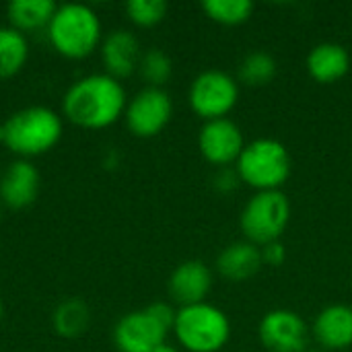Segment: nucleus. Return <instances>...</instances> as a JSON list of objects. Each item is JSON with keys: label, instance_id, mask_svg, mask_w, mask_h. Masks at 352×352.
Here are the masks:
<instances>
[{"label": "nucleus", "instance_id": "423d86ee", "mask_svg": "<svg viewBox=\"0 0 352 352\" xmlns=\"http://www.w3.org/2000/svg\"><path fill=\"white\" fill-rule=\"evenodd\" d=\"M291 221V202L280 192H256L243 206L239 227L243 237L258 248L280 241Z\"/></svg>", "mask_w": 352, "mask_h": 352}, {"label": "nucleus", "instance_id": "6e6552de", "mask_svg": "<svg viewBox=\"0 0 352 352\" xmlns=\"http://www.w3.org/2000/svg\"><path fill=\"white\" fill-rule=\"evenodd\" d=\"M173 116V101L165 89L144 87L126 105V126L134 136L153 138L165 130Z\"/></svg>", "mask_w": 352, "mask_h": 352}, {"label": "nucleus", "instance_id": "9d476101", "mask_svg": "<svg viewBox=\"0 0 352 352\" xmlns=\"http://www.w3.org/2000/svg\"><path fill=\"white\" fill-rule=\"evenodd\" d=\"M245 144L248 142L243 138L241 128L229 118L204 122L198 134L200 155L219 169L231 167L233 163H237Z\"/></svg>", "mask_w": 352, "mask_h": 352}, {"label": "nucleus", "instance_id": "b1692460", "mask_svg": "<svg viewBox=\"0 0 352 352\" xmlns=\"http://www.w3.org/2000/svg\"><path fill=\"white\" fill-rule=\"evenodd\" d=\"M130 21L138 27H155L167 14V2L163 0H130L126 4Z\"/></svg>", "mask_w": 352, "mask_h": 352}, {"label": "nucleus", "instance_id": "f3484780", "mask_svg": "<svg viewBox=\"0 0 352 352\" xmlns=\"http://www.w3.org/2000/svg\"><path fill=\"white\" fill-rule=\"evenodd\" d=\"M305 64L314 80L322 85H330L346 76V72L351 70V54L344 45L326 41V43H318L309 52Z\"/></svg>", "mask_w": 352, "mask_h": 352}, {"label": "nucleus", "instance_id": "1a4fd4ad", "mask_svg": "<svg viewBox=\"0 0 352 352\" xmlns=\"http://www.w3.org/2000/svg\"><path fill=\"white\" fill-rule=\"evenodd\" d=\"M258 336L268 352H305L309 349L311 328L293 309H272L262 318Z\"/></svg>", "mask_w": 352, "mask_h": 352}, {"label": "nucleus", "instance_id": "0eeeda50", "mask_svg": "<svg viewBox=\"0 0 352 352\" xmlns=\"http://www.w3.org/2000/svg\"><path fill=\"white\" fill-rule=\"evenodd\" d=\"M188 101L192 111L204 122L227 118L239 101V82L225 70H204L192 80Z\"/></svg>", "mask_w": 352, "mask_h": 352}, {"label": "nucleus", "instance_id": "7ed1b4c3", "mask_svg": "<svg viewBox=\"0 0 352 352\" xmlns=\"http://www.w3.org/2000/svg\"><path fill=\"white\" fill-rule=\"evenodd\" d=\"M2 128L4 146L19 157L43 155L62 138V118L43 105L25 107L12 113Z\"/></svg>", "mask_w": 352, "mask_h": 352}, {"label": "nucleus", "instance_id": "20e7f679", "mask_svg": "<svg viewBox=\"0 0 352 352\" xmlns=\"http://www.w3.org/2000/svg\"><path fill=\"white\" fill-rule=\"evenodd\" d=\"M239 179L258 192L280 190L293 169L289 148L276 138H256L245 144L235 165Z\"/></svg>", "mask_w": 352, "mask_h": 352}, {"label": "nucleus", "instance_id": "4be33fe9", "mask_svg": "<svg viewBox=\"0 0 352 352\" xmlns=\"http://www.w3.org/2000/svg\"><path fill=\"white\" fill-rule=\"evenodd\" d=\"M54 326L58 334L74 338L82 334L89 326V309L80 301H66L54 314Z\"/></svg>", "mask_w": 352, "mask_h": 352}, {"label": "nucleus", "instance_id": "f8f14e48", "mask_svg": "<svg viewBox=\"0 0 352 352\" xmlns=\"http://www.w3.org/2000/svg\"><path fill=\"white\" fill-rule=\"evenodd\" d=\"M167 289L179 307L204 303L212 289V272L200 260H186L171 272Z\"/></svg>", "mask_w": 352, "mask_h": 352}, {"label": "nucleus", "instance_id": "4468645a", "mask_svg": "<svg viewBox=\"0 0 352 352\" xmlns=\"http://www.w3.org/2000/svg\"><path fill=\"white\" fill-rule=\"evenodd\" d=\"M142 52L138 37L128 29H116L101 41V60L105 74L113 78H126L138 70Z\"/></svg>", "mask_w": 352, "mask_h": 352}, {"label": "nucleus", "instance_id": "2eb2a0df", "mask_svg": "<svg viewBox=\"0 0 352 352\" xmlns=\"http://www.w3.org/2000/svg\"><path fill=\"white\" fill-rule=\"evenodd\" d=\"M217 272L229 280V283H245L250 278H254L262 266H264V260H262V250L243 239V241H233L229 243L219 256H217Z\"/></svg>", "mask_w": 352, "mask_h": 352}, {"label": "nucleus", "instance_id": "f257e3e1", "mask_svg": "<svg viewBox=\"0 0 352 352\" xmlns=\"http://www.w3.org/2000/svg\"><path fill=\"white\" fill-rule=\"evenodd\" d=\"M128 105L122 82L105 72L78 78L62 99V113L87 130H101L116 124Z\"/></svg>", "mask_w": 352, "mask_h": 352}, {"label": "nucleus", "instance_id": "bb28decb", "mask_svg": "<svg viewBox=\"0 0 352 352\" xmlns=\"http://www.w3.org/2000/svg\"><path fill=\"white\" fill-rule=\"evenodd\" d=\"M260 250H262V260L268 266H280L287 258V250L283 248L280 241H272L268 245H262Z\"/></svg>", "mask_w": 352, "mask_h": 352}, {"label": "nucleus", "instance_id": "c85d7f7f", "mask_svg": "<svg viewBox=\"0 0 352 352\" xmlns=\"http://www.w3.org/2000/svg\"><path fill=\"white\" fill-rule=\"evenodd\" d=\"M305 352H328V351H324V349H307Z\"/></svg>", "mask_w": 352, "mask_h": 352}, {"label": "nucleus", "instance_id": "393cba45", "mask_svg": "<svg viewBox=\"0 0 352 352\" xmlns=\"http://www.w3.org/2000/svg\"><path fill=\"white\" fill-rule=\"evenodd\" d=\"M146 314L159 324V326H163L167 332L169 330H173V324H175V316H177V311L169 305V303H165V301H157V303H153V305H148L146 307Z\"/></svg>", "mask_w": 352, "mask_h": 352}, {"label": "nucleus", "instance_id": "ddd939ff", "mask_svg": "<svg viewBox=\"0 0 352 352\" xmlns=\"http://www.w3.org/2000/svg\"><path fill=\"white\" fill-rule=\"evenodd\" d=\"M311 338L328 352L352 346V307L334 303L324 307L311 324Z\"/></svg>", "mask_w": 352, "mask_h": 352}, {"label": "nucleus", "instance_id": "412c9836", "mask_svg": "<svg viewBox=\"0 0 352 352\" xmlns=\"http://www.w3.org/2000/svg\"><path fill=\"white\" fill-rule=\"evenodd\" d=\"M202 10L214 23L233 27L245 23L252 16L254 4L250 0H206L202 2Z\"/></svg>", "mask_w": 352, "mask_h": 352}, {"label": "nucleus", "instance_id": "c756f323", "mask_svg": "<svg viewBox=\"0 0 352 352\" xmlns=\"http://www.w3.org/2000/svg\"><path fill=\"white\" fill-rule=\"evenodd\" d=\"M0 142H4V128L0 126Z\"/></svg>", "mask_w": 352, "mask_h": 352}, {"label": "nucleus", "instance_id": "f03ea898", "mask_svg": "<svg viewBox=\"0 0 352 352\" xmlns=\"http://www.w3.org/2000/svg\"><path fill=\"white\" fill-rule=\"evenodd\" d=\"M52 47L70 60H82L101 45V21L87 4L68 2L56 8L47 29Z\"/></svg>", "mask_w": 352, "mask_h": 352}, {"label": "nucleus", "instance_id": "7c9ffc66", "mask_svg": "<svg viewBox=\"0 0 352 352\" xmlns=\"http://www.w3.org/2000/svg\"><path fill=\"white\" fill-rule=\"evenodd\" d=\"M2 314H4V307H2V301H0V320H2Z\"/></svg>", "mask_w": 352, "mask_h": 352}, {"label": "nucleus", "instance_id": "a878e982", "mask_svg": "<svg viewBox=\"0 0 352 352\" xmlns=\"http://www.w3.org/2000/svg\"><path fill=\"white\" fill-rule=\"evenodd\" d=\"M212 184H214L217 192L231 194L233 190H237V186L241 184V179H239L237 169H233V167H221L217 171V175L212 177Z\"/></svg>", "mask_w": 352, "mask_h": 352}, {"label": "nucleus", "instance_id": "a211bd4d", "mask_svg": "<svg viewBox=\"0 0 352 352\" xmlns=\"http://www.w3.org/2000/svg\"><path fill=\"white\" fill-rule=\"evenodd\" d=\"M56 8L54 0H12L6 6V16L10 27L25 35L47 29Z\"/></svg>", "mask_w": 352, "mask_h": 352}, {"label": "nucleus", "instance_id": "5701e85b", "mask_svg": "<svg viewBox=\"0 0 352 352\" xmlns=\"http://www.w3.org/2000/svg\"><path fill=\"white\" fill-rule=\"evenodd\" d=\"M138 70H140L142 78L148 82V87L163 89V85L171 78L173 64H171V58L163 50L151 47L148 52L142 54L140 64H138Z\"/></svg>", "mask_w": 352, "mask_h": 352}, {"label": "nucleus", "instance_id": "cd10ccee", "mask_svg": "<svg viewBox=\"0 0 352 352\" xmlns=\"http://www.w3.org/2000/svg\"><path fill=\"white\" fill-rule=\"evenodd\" d=\"M155 352H179V351H177L175 346H171V344H167V342H165V344H161V346H159Z\"/></svg>", "mask_w": 352, "mask_h": 352}, {"label": "nucleus", "instance_id": "6ab92c4d", "mask_svg": "<svg viewBox=\"0 0 352 352\" xmlns=\"http://www.w3.org/2000/svg\"><path fill=\"white\" fill-rule=\"evenodd\" d=\"M29 58L27 35L10 25L0 27V78H10L25 66Z\"/></svg>", "mask_w": 352, "mask_h": 352}, {"label": "nucleus", "instance_id": "dca6fc26", "mask_svg": "<svg viewBox=\"0 0 352 352\" xmlns=\"http://www.w3.org/2000/svg\"><path fill=\"white\" fill-rule=\"evenodd\" d=\"M39 192V173L37 169L21 159L10 163L0 175V202L8 208H25L29 206Z\"/></svg>", "mask_w": 352, "mask_h": 352}, {"label": "nucleus", "instance_id": "9b49d317", "mask_svg": "<svg viewBox=\"0 0 352 352\" xmlns=\"http://www.w3.org/2000/svg\"><path fill=\"white\" fill-rule=\"evenodd\" d=\"M167 330L159 326L146 309L126 314L113 328V342L120 352H155L165 344Z\"/></svg>", "mask_w": 352, "mask_h": 352}, {"label": "nucleus", "instance_id": "39448f33", "mask_svg": "<svg viewBox=\"0 0 352 352\" xmlns=\"http://www.w3.org/2000/svg\"><path fill=\"white\" fill-rule=\"evenodd\" d=\"M173 334L188 352H219L231 338V322L223 309L204 301L177 309Z\"/></svg>", "mask_w": 352, "mask_h": 352}, {"label": "nucleus", "instance_id": "aec40b11", "mask_svg": "<svg viewBox=\"0 0 352 352\" xmlns=\"http://www.w3.org/2000/svg\"><path fill=\"white\" fill-rule=\"evenodd\" d=\"M276 60L268 52H250L239 64V80L248 87H264L276 76Z\"/></svg>", "mask_w": 352, "mask_h": 352}, {"label": "nucleus", "instance_id": "2f4dec72", "mask_svg": "<svg viewBox=\"0 0 352 352\" xmlns=\"http://www.w3.org/2000/svg\"><path fill=\"white\" fill-rule=\"evenodd\" d=\"M0 219H2V206H0Z\"/></svg>", "mask_w": 352, "mask_h": 352}]
</instances>
